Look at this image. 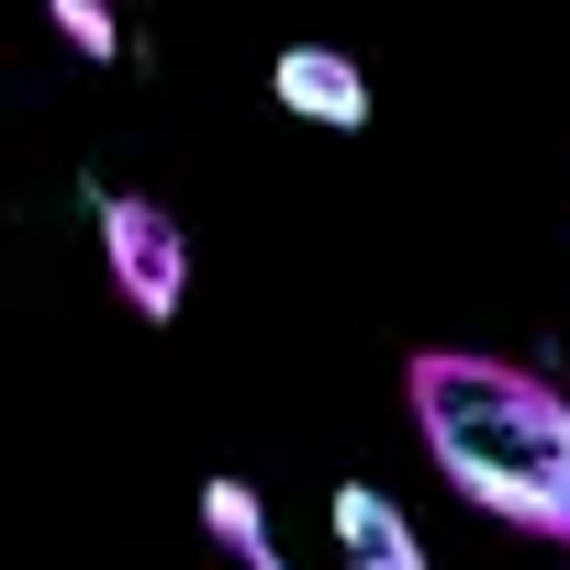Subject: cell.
<instances>
[{"instance_id":"5b68a950","label":"cell","mask_w":570,"mask_h":570,"mask_svg":"<svg viewBox=\"0 0 570 570\" xmlns=\"http://www.w3.org/2000/svg\"><path fill=\"white\" fill-rule=\"evenodd\" d=\"M202 537H213L235 570H257V559H268V514H257V492H246V481H202Z\"/></svg>"},{"instance_id":"3957f363","label":"cell","mask_w":570,"mask_h":570,"mask_svg":"<svg viewBox=\"0 0 570 570\" xmlns=\"http://www.w3.org/2000/svg\"><path fill=\"white\" fill-rule=\"evenodd\" d=\"M268 90H279V112H303V124H325V135H358V124H370V79H358L347 46H279Z\"/></svg>"},{"instance_id":"277c9868","label":"cell","mask_w":570,"mask_h":570,"mask_svg":"<svg viewBox=\"0 0 570 570\" xmlns=\"http://www.w3.org/2000/svg\"><path fill=\"white\" fill-rule=\"evenodd\" d=\"M336 559L347 570H425V537H414V514L392 503V492H370V481H336Z\"/></svg>"},{"instance_id":"8992f818","label":"cell","mask_w":570,"mask_h":570,"mask_svg":"<svg viewBox=\"0 0 570 570\" xmlns=\"http://www.w3.org/2000/svg\"><path fill=\"white\" fill-rule=\"evenodd\" d=\"M46 23H57V35H68V57H90V68H112V57H124L112 0H46Z\"/></svg>"},{"instance_id":"52a82bcc","label":"cell","mask_w":570,"mask_h":570,"mask_svg":"<svg viewBox=\"0 0 570 570\" xmlns=\"http://www.w3.org/2000/svg\"><path fill=\"white\" fill-rule=\"evenodd\" d=\"M257 570H292V559H279V548H268V559H257Z\"/></svg>"},{"instance_id":"6da1fadb","label":"cell","mask_w":570,"mask_h":570,"mask_svg":"<svg viewBox=\"0 0 570 570\" xmlns=\"http://www.w3.org/2000/svg\"><path fill=\"white\" fill-rule=\"evenodd\" d=\"M403 403H414L436 481L470 514L570 548V392L548 370L492 358V347H414Z\"/></svg>"},{"instance_id":"7a4b0ae2","label":"cell","mask_w":570,"mask_h":570,"mask_svg":"<svg viewBox=\"0 0 570 570\" xmlns=\"http://www.w3.org/2000/svg\"><path fill=\"white\" fill-rule=\"evenodd\" d=\"M101 268L135 325H179V292H190V235L168 202L146 190H101Z\"/></svg>"}]
</instances>
